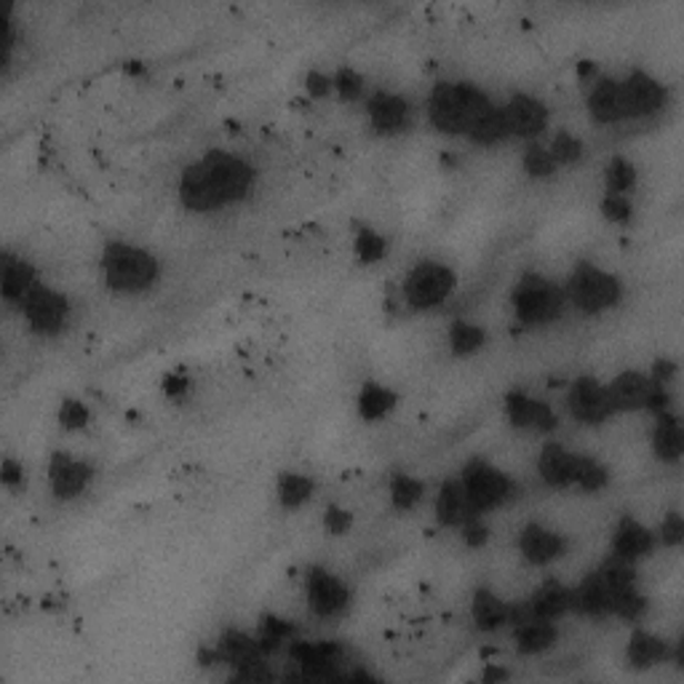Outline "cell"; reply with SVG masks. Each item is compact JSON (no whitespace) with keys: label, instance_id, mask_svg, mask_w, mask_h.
<instances>
[{"label":"cell","instance_id":"bcb514c9","mask_svg":"<svg viewBox=\"0 0 684 684\" xmlns=\"http://www.w3.org/2000/svg\"><path fill=\"white\" fill-rule=\"evenodd\" d=\"M305 89H308V94L315 97V100H321V97H329V94H332V76H329V72H321V70H311L305 76Z\"/></svg>","mask_w":684,"mask_h":684},{"label":"cell","instance_id":"d4e9b609","mask_svg":"<svg viewBox=\"0 0 684 684\" xmlns=\"http://www.w3.org/2000/svg\"><path fill=\"white\" fill-rule=\"evenodd\" d=\"M519 607H522L524 613H530L535 617H545V621H556V623L562 621V617L575 613L572 589L559 581L543 583L541 589H535V594L527 598V604H519Z\"/></svg>","mask_w":684,"mask_h":684},{"label":"cell","instance_id":"7bdbcfd3","mask_svg":"<svg viewBox=\"0 0 684 684\" xmlns=\"http://www.w3.org/2000/svg\"><path fill=\"white\" fill-rule=\"evenodd\" d=\"M655 535H657V543L668 545V549H676V545L684 541L682 513H676V511L666 513V516H663V522H661V527L655 530Z\"/></svg>","mask_w":684,"mask_h":684},{"label":"cell","instance_id":"484cf974","mask_svg":"<svg viewBox=\"0 0 684 684\" xmlns=\"http://www.w3.org/2000/svg\"><path fill=\"white\" fill-rule=\"evenodd\" d=\"M650 446H653V455L661 460L663 465L680 463L684 455V428H682L680 414H676L674 410L655 414Z\"/></svg>","mask_w":684,"mask_h":684},{"label":"cell","instance_id":"9c48e42d","mask_svg":"<svg viewBox=\"0 0 684 684\" xmlns=\"http://www.w3.org/2000/svg\"><path fill=\"white\" fill-rule=\"evenodd\" d=\"M302 583H305L308 610L319 621H334V617H342L351 607V585L342 581L338 572L315 564V567L305 572Z\"/></svg>","mask_w":684,"mask_h":684},{"label":"cell","instance_id":"5b68a950","mask_svg":"<svg viewBox=\"0 0 684 684\" xmlns=\"http://www.w3.org/2000/svg\"><path fill=\"white\" fill-rule=\"evenodd\" d=\"M567 308L564 286L543 273H524L511 289L513 319L527 329L556 324Z\"/></svg>","mask_w":684,"mask_h":684},{"label":"cell","instance_id":"f546056e","mask_svg":"<svg viewBox=\"0 0 684 684\" xmlns=\"http://www.w3.org/2000/svg\"><path fill=\"white\" fill-rule=\"evenodd\" d=\"M446 348L455 359H471L486 348V329L479 321L455 319L446 329Z\"/></svg>","mask_w":684,"mask_h":684},{"label":"cell","instance_id":"ac0fdd59","mask_svg":"<svg viewBox=\"0 0 684 684\" xmlns=\"http://www.w3.org/2000/svg\"><path fill=\"white\" fill-rule=\"evenodd\" d=\"M513 644H516L519 655H545L549 650L556 647L559 642V623L545 621V617H535L524 613L519 604H513Z\"/></svg>","mask_w":684,"mask_h":684},{"label":"cell","instance_id":"8992f818","mask_svg":"<svg viewBox=\"0 0 684 684\" xmlns=\"http://www.w3.org/2000/svg\"><path fill=\"white\" fill-rule=\"evenodd\" d=\"M457 289V273L450 262L433 260V256H423L418 260L410 271L404 273L401 281V300L406 308L418 313H428L442 308L446 300L455 294Z\"/></svg>","mask_w":684,"mask_h":684},{"label":"cell","instance_id":"9a60e30c","mask_svg":"<svg viewBox=\"0 0 684 684\" xmlns=\"http://www.w3.org/2000/svg\"><path fill=\"white\" fill-rule=\"evenodd\" d=\"M519 554L532 567H551V564L562 562L570 551L567 535L549 527L543 522H527L516 535Z\"/></svg>","mask_w":684,"mask_h":684},{"label":"cell","instance_id":"e0dca14e","mask_svg":"<svg viewBox=\"0 0 684 684\" xmlns=\"http://www.w3.org/2000/svg\"><path fill=\"white\" fill-rule=\"evenodd\" d=\"M505 420L516 431H530V433H551L556 431L559 414L549 401L532 396L527 391H511L503 401Z\"/></svg>","mask_w":684,"mask_h":684},{"label":"cell","instance_id":"4dcf8cb0","mask_svg":"<svg viewBox=\"0 0 684 684\" xmlns=\"http://www.w3.org/2000/svg\"><path fill=\"white\" fill-rule=\"evenodd\" d=\"M315 495V482L302 471H284L275 482V500L284 511H300Z\"/></svg>","mask_w":684,"mask_h":684},{"label":"cell","instance_id":"7dc6e473","mask_svg":"<svg viewBox=\"0 0 684 684\" xmlns=\"http://www.w3.org/2000/svg\"><path fill=\"white\" fill-rule=\"evenodd\" d=\"M163 391L171 401H182L190 393V380L182 378V374H169L167 383H163Z\"/></svg>","mask_w":684,"mask_h":684},{"label":"cell","instance_id":"ab89813d","mask_svg":"<svg viewBox=\"0 0 684 684\" xmlns=\"http://www.w3.org/2000/svg\"><path fill=\"white\" fill-rule=\"evenodd\" d=\"M57 420H59V425L64 428V431L78 433V431H86V428H89L91 412L81 399L68 396V399H62V404H59Z\"/></svg>","mask_w":684,"mask_h":684},{"label":"cell","instance_id":"d6a6232c","mask_svg":"<svg viewBox=\"0 0 684 684\" xmlns=\"http://www.w3.org/2000/svg\"><path fill=\"white\" fill-rule=\"evenodd\" d=\"M640 182V169L626 155H613L604 167V193L631 195V190Z\"/></svg>","mask_w":684,"mask_h":684},{"label":"cell","instance_id":"f1b7e54d","mask_svg":"<svg viewBox=\"0 0 684 684\" xmlns=\"http://www.w3.org/2000/svg\"><path fill=\"white\" fill-rule=\"evenodd\" d=\"M425 495H428L425 482L410 471H396L391 473V479H388V503H391L393 511L410 513L414 509H420Z\"/></svg>","mask_w":684,"mask_h":684},{"label":"cell","instance_id":"7c38bea8","mask_svg":"<svg viewBox=\"0 0 684 684\" xmlns=\"http://www.w3.org/2000/svg\"><path fill=\"white\" fill-rule=\"evenodd\" d=\"M500 108H503L505 123H509L511 140L537 142L551 123L549 104L527 91H513L509 100L500 102Z\"/></svg>","mask_w":684,"mask_h":684},{"label":"cell","instance_id":"1f68e13d","mask_svg":"<svg viewBox=\"0 0 684 684\" xmlns=\"http://www.w3.org/2000/svg\"><path fill=\"white\" fill-rule=\"evenodd\" d=\"M465 140L479 144V148H497V144L511 140L509 123H505V115H503V108H500V102H492L490 108L484 110L482 118L473 123V129L469 131V137H465Z\"/></svg>","mask_w":684,"mask_h":684},{"label":"cell","instance_id":"30bf717a","mask_svg":"<svg viewBox=\"0 0 684 684\" xmlns=\"http://www.w3.org/2000/svg\"><path fill=\"white\" fill-rule=\"evenodd\" d=\"M623 91V108H626V121H647V118L661 115L668 108V89L661 78H655L647 70H628L626 76L617 78Z\"/></svg>","mask_w":684,"mask_h":684},{"label":"cell","instance_id":"277c9868","mask_svg":"<svg viewBox=\"0 0 684 684\" xmlns=\"http://www.w3.org/2000/svg\"><path fill=\"white\" fill-rule=\"evenodd\" d=\"M562 286L567 294V305L583 315H604L615 311L626 294L621 275L589 260L575 262Z\"/></svg>","mask_w":684,"mask_h":684},{"label":"cell","instance_id":"52a82bcc","mask_svg":"<svg viewBox=\"0 0 684 684\" xmlns=\"http://www.w3.org/2000/svg\"><path fill=\"white\" fill-rule=\"evenodd\" d=\"M457 479L460 484H463L465 495H469L471 509L476 511L479 516H490V513L505 509V505L519 495L516 479L484 457L465 460Z\"/></svg>","mask_w":684,"mask_h":684},{"label":"cell","instance_id":"ba28073f","mask_svg":"<svg viewBox=\"0 0 684 684\" xmlns=\"http://www.w3.org/2000/svg\"><path fill=\"white\" fill-rule=\"evenodd\" d=\"M17 311L22 313L24 324H28L32 334H38V338H57V334H62L64 326H68L72 305L68 294H62L59 289L41 281V284L22 300V305H19Z\"/></svg>","mask_w":684,"mask_h":684},{"label":"cell","instance_id":"83f0119b","mask_svg":"<svg viewBox=\"0 0 684 684\" xmlns=\"http://www.w3.org/2000/svg\"><path fill=\"white\" fill-rule=\"evenodd\" d=\"M396 406L399 396L393 388L378 383V380H366V383H361L356 393V412L364 423H380V420L391 418Z\"/></svg>","mask_w":684,"mask_h":684},{"label":"cell","instance_id":"4fadbf2b","mask_svg":"<svg viewBox=\"0 0 684 684\" xmlns=\"http://www.w3.org/2000/svg\"><path fill=\"white\" fill-rule=\"evenodd\" d=\"M364 113H366V121H370V129L374 131V134L396 137V134H404V131L412 127L414 108L404 94H396V91H388V89H378L366 94Z\"/></svg>","mask_w":684,"mask_h":684},{"label":"cell","instance_id":"4316f807","mask_svg":"<svg viewBox=\"0 0 684 684\" xmlns=\"http://www.w3.org/2000/svg\"><path fill=\"white\" fill-rule=\"evenodd\" d=\"M671 657H674V650H671V644L663 640V636L653 634V631L636 628L634 634L628 636L626 661L634 668L644 671V668L663 666V663H668Z\"/></svg>","mask_w":684,"mask_h":684},{"label":"cell","instance_id":"60d3db41","mask_svg":"<svg viewBox=\"0 0 684 684\" xmlns=\"http://www.w3.org/2000/svg\"><path fill=\"white\" fill-rule=\"evenodd\" d=\"M602 217L613 225H628L634 220V201L631 195H615L604 193L602 195Z\"/></svg>","mask_w":684,"mask_h":684},{"label":"cell","instance_id":"ee69618b","mask_svg":"<svg viewBox=\"0 0 684 684\" xmlns=\"http://www.w3.org/2000/svg\"><path fill=\"white\" fill-rule=\"evenodd\" d=\"M0 484H3L9 492L24 490V484H28V473H24V465L14 457H6L3 465H0Z\"/></svg>","mask_w":684,"mask_h":684},{"label":"cell","instance_id":"f6af8a7d","mask_svg":"<svg viewBox=\"0 0 684 684\" xmlns=\"http://www.w3.org/2000/svg\"><path fill=\"white\" fill-rule=\"evenodd\" d=\"M460 535L469 549H484L490 543V527H486V516H473L471 522H465L460 527Z\"/></svg>","mask_w":684,"mask_h":684},{"label":"cell","instance_id":"3957f363","mask_svg":"<svg viewBox=\"0 0 684 684\" xmlns=\"http://www.w3.org/2000/svg\"><path fill=\"white\" fill-rule=\"evenodd\" d=\"M495 102L482 86L471 81H442L428 97V121L439 134L469 137L473 123Z\"/></svg>","mask_w":684,"mask_h":684},{"label":"cell","instance_id":"44dd1931","mask_svg":"<svg viewBox=\"0 0 684 684\" xmlns=\"http://www.w3.org/2000/svg\"><path fill=\"white\" fill-rule=\"evenodd\" d=\"M650 391H653V378L640 370L617 372L615 378L607 383V393H610V401H613L615 414L644 412Z\"/></svg>","mask_w":684,"mask_h":684},{"label":"cell","instance_id":"d590c367","mask_svg":"<svg viewBox=\"0 0 684 684\" xmlns=\"http://www.w3.org/2000/svg\"><path fill=\"white\" fill-rule=\"evenodd\" d=\"M353 254H356L359 262H364V265H378L388 254V239L380 230L370 225L359 228L356 235H353Z\"/></svg>","mask_w":684,"mask_h":684},{"label":"cell","instance_id":"f35d334b","mask_svg":"<svg viewBox=\"0 0 684 684\" xmlns=\"http://www.w3.org/2000/svg\"><path fill=\"white\" fill-rule=\"evenodd\" d=\"M522 167L532 180H549V177H554L559 169L543 142H527V150H524L522 155Z\"/></svg>","mask_w":684,"mask_h":684},{"label":"cell","instance_id":"e575fe53","mask_svg":"<svg viewBox=\"0 0 684 684\" xmlns=\"http://www.w3.org/2000/svg\"><path fill=\"white\" fill-rule=\"evenodd\" d=\"M545 148H549V153L559 169L572 167V163H577L585 155V142L570 129H556Z\"/></svg>","mask_w":684,"mask_h":684},{"label":"cell","instance_id":"b9f144b4","mask_svg":"<svg viewBox=\"0 0 684 684\" xmlns=\"http://www.w3.org/2000/svg\"><path fill=\"white\" fill-rule=\"evenodd\" d=\"M321 524H324V530L329 535L342 537L348 535V532L353 530V513L348 509H342V505H326L324 516H321Z\"/></svg>","mask_w":684,"mask_h":684},{"label":"cell","instance_id":"836d02e7","mask_svg":"<svg viewBox=\"0 0 684 684\" xmlns=\"http://www.w3.org/2000/svg\"><path fill=\"white\" fill-rule=\"evenodd\" d=\"M292 640H298V628H294V623H289L286 617L279 615H268L265 621L260 623V631H256V642H260L265 655L279 653V650Z\"/></svg>","mask_w":684,"mask_h":684},{"label":"cell","instance_id":"74e56055","mask_svg":"<svg viewBox=\"0 0 684 684\" xmlns=\"http://www.w3.org/2000/svg\"><path fill=\"white\" fill-rule=\"evenodd\" d=\"M332 94H338L342 102H364L370 91H366L364 76H361L356 68L342 64L332 76Z\"/></svg>","mask_w":684,"mask_h":684},{"label":"cell","instance_id":"6da1fadb","mask_svg":"<svg viewBox=\"0 0 684 684\" xmlns=\"http://www.w3.org/2000/svg\"><path fill=\"white\" fill-rule=\"evenodd\" d=\"M256 185V169L233 150H207L182 169L180 203L193 214H214L247 201Z\"/></svg>","mask_w":684,"mask_h":684},{"label":"cell","instance_id":"603a6c76","mask_svg":"<svg viewBox=\"0 0 684 684\" xmlns=\"http://www.w3.org/2000/svg\"><path fill=\"white\" fill-rule=\"evenodd\" d=\"M433 516H436V522L446 530H460L465 522H471L473 516H479V513L471 509L469 495H465L457 476L444 479V482L439 484L436 497H433Z\"/></svg>","mask_w":684,"mask_h":684},{"label":"cell","instance_id":"7a4b0ae2","mask_svg":"<svg viewBox=\"0 0 684 684\" xmlns=\"http://www.w3.org/2000/svg\"><path fill=\"white\" fill-rule=\"evenodd\" d=\"M100 279L113 294L137 298L148 294L161 281V262L140 243L113 239L104 243L100 254Z\"/></svg>","mask_w":684,"mask_h":684},{"label":"cell","instance_id":"cb8c5ba5","mask_svg":"<svg viewBox=\"0 0 684 684\" xmlns=\"http://www.w3.org/2000/svg\"><path fill=\"white\" fill-rule=\"evenodd\" d=\"M471 621L482 634H497V631L511 628L513 604L492 589H476L471 596Z\"/></svg>","mask_w":684,"mask_h":684},{"label":"cell","instance_id":"7402d4cb","mask_svg":"<svg viewBox=\"0 0 684 684\" xmlns=\"http://www.w3.org/2000/svg\"><path fill=\"white\" fill-rule=\"evenodd\" d=\"M38 284H41V279H38L36 265L30 260H24L22 254H3V260H0V292H3V300L9 305H22V300Z\"/></svg>","mask_w":684,"mask_h":684},{"label":"cell","instance_id":"ffe728a7","mask_svg":"<svg viewBox=\"0 0 684 684\" xmlns=\"http://www.w3.org/2000/svg\"><path fill=\"white\" fill-rule=\"evenodd\" d=\"M585 108H589L591 121L602 123V127H615V123L626 121L621 81L613 76L594 78V83L589 86V94H585Z\"/></svg>","mask_w":684,"mask_h":684},{"label":"cell","instance_id":"8d00e7d4","mask_svg":"<svg viewBox=\"0 0 684 684\" xmlns=\"http://www.w3.org/2000/svg\"><path fill=\"white\" fill-rule=\"evenodd\" d=\"M610 486V469L598 457H591L581 452L577 460V476H575V490L581 492H604Z\"/></svg>","mask_w":684,"mask_h":684},{"label":"cell","instance_id":"2e32d148","mask_svg":"<svg viewBox=\"0 0 684 684\" xmlns=\"http://www.w3.org/2000/svg\"><path fill=\"white\" fill-rule=\"evenodd\" d=\"M657 545L661 543H657L655 530H650L647 524H642L640 519L634 516H621L615 522L613 535H610V556H613L615 562L636 567L642 559L653 556Z\"/></svg>","mask_w":684,"mask_h":684},{"label":"cell","instance_id":"8fae6325","mask_svg":"<svg viewBox=\"0 0 684 684\" xmlns=\"http://www.w3.org/2000/svg\"><path fill=\"white\" fill-rule=\"evenodd\" d=\"M567 412L572 414V420L581 425L598 428L615 418L613 401H610L607 383L594 378V374H577L567 388Z\"/></svg>","mask_w":684,"mask_h":684},{"label":"cell","instance_id":"5bb4252c","mask_svg":"<svg viewBox=\"0 0 684 684\" xmlns=\"http://www.w3.org/2000/svg\"><path fill=\"white\" fill-rule=\"evenodd\" d=\"M94 465L86 463L83 457L70 455V452L64 450H57L54 455L49 457V465H46L51 495L62 500V503L81 497L91 486V482H94Z\"/></svg>","mask_w":684,"mask_h":684},{"label":"cell","instance_id":"d6986e66","mask_svg":"<svg viewBox=\"0 0 684 684\" xmlns=\"http://www.w3.org/2000/svg\"><path fill=\"white\" fill-rule=\"evenodd\" d=\"M577 460H581V452L549 442L537 455V476L549 490H575Z\"/></svg>","mask_w":684,"mask_h":684}]
</instances>
